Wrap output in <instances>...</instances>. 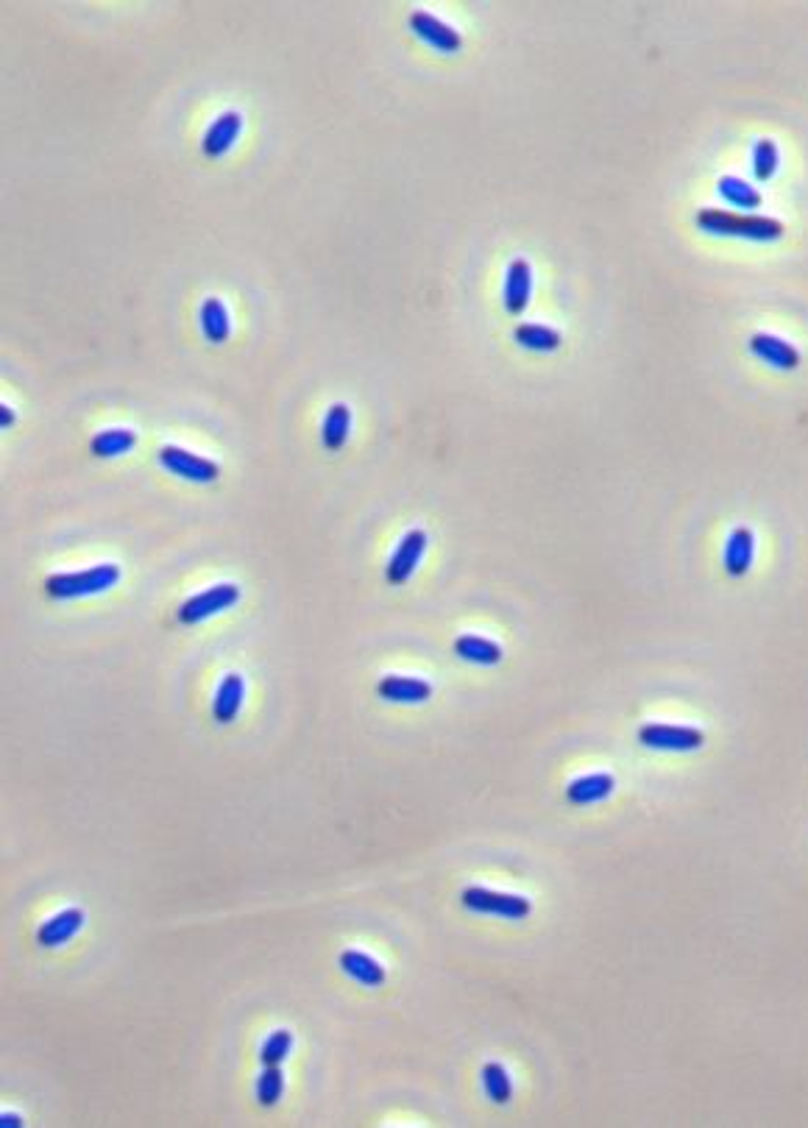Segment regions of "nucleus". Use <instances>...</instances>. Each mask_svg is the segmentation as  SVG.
Here are the masks:
<instances>
[{"instance_id": "nucleus-1", "label": "nucleus", "mask_w": 808, "mask_h": 1128, "mask_svg": "<svg viewBox=\"0 0 808 1128\" xmlns=\"http://www.w3.org/2000/svg\"><path fill=\"white\" fill-rule=\"evenodd\" d=\"M697 226L708 234H722V237H742L753 243H772L781 240L783 223L767 215H739L728 209L705 207L697 212Z\"/></svg>"}, {"instance_id": "nucleus-2", "label": "nucleus", "mask_w": 808, "mask_h": 1128, "mask_svg": "<svg viewBox=\"0 0 808 1128\" xmlns=\"http://www.w3.org/2000/svg\"><path fill=\"white\" fill-rule=\"evenodd\" d=\"M120 583V566L115 563H98L84 571H65L45 580V591L53 599H81L104 594Z\"/></svg>"}, {"instance_id": "nucleus-3", "label": "nucleus", "mask_w": 808, "mask_h": 1128, "mask_svg": "<svg viewBox=\"0 0 808 1128\" xmlns=\"http://www.w3.org/2000/svg\"><path fill=\"white\" fill-rule=\"evenodd\" d=\"M463 906L474 914H491V917H505V920H524L530 917V900L519 895H505L483 886H471L463 892Z\"/></svg>"}, {"instance_id": "nucleus-4", "label": "nucleus", "mask_w": 808, "mask_h": 1128, "mask_svg": "<svg viewBox=\"0 0 808 1128\" xmlns=\"http://www.w3.org/2000/svg\"><path fill=\"white\" fill-rule=\"evenodd\" d=\"M639 741L650 750L664 752H691L703 747V730L689 725H666V722H650L639 730Z\"/></svg>"}, {"instance_id": "nucleus-5", "label": "nucleus", "mask_w": 808, "mask_h": 1128, "mask_svg": "<svg viewBox=\"0 0 808 1128\" xmlns=\"http://www.w3.org/2000/svg\"><path fill=\"white\" fill-rule=\"evenodd\" d=\"M159 463H162V468H168L173 477H182L187 482L207 485V482H215L221 477V468H218L215 460L201 457L196 452H187L182 446H162L159 449Z\"/></svg>"}, {"instance_id": "nucleus-6", "label": "nucleus", "mask_w": 808, "mask_h": 1128, "mask_svg": "<svg viewBox=\"0 0 808 1128\" xmlns=\"http://www.w3.org/2000/svg\"><path fill=\"white\" fill-rule=\"evenodd\" d=\"M237 599H240V588L235 583H218L201 591L196 597H190L179 608V622L182 624H198L209 619V616H218L223 610L235 608Z\"/></svg>"}, {"instance_id": "nucleus-7", "label": "nucleus", "mask_w": 808, "mask_h": 1128, "mask_svg": "<svg viewBox=\"0 0 808 1128\" xmlns=\"http://www.w3.org/2000/svg\"><path fill=\"white\" fill-rule=\"evenodd\" d=\"M427 544H430V538H427V532H424V530L407 532L402 541H399V546H396V552L391 555V563H388V569H385V574H388V583H391V585L407 583V580L413 577V571L418 569L421 558H424V552H427Z\"/></svg>"}, {"instance_id": "nucleus-8", "label": "nucleus", "mask_w": 808, "mask_h": 1128, "mask_svg": "<svg viewBox=\"0 0 808 1128\" xmlns=\"http://www.w3.org/2000/svg\"><path fill=\"white\" fill-rule=\"evenodd\" d=\"M410 28H413V34H416L421 42H427L430 48H435V51L441 53H457L460 51V45H463V39H460V34H457L455 28L446 26L441 17H435V14L430 12L410 14Z\"/></svg>"}, {"instance_id": "nucleus-9", "label": "nucleus", "mask_w": 808, "mask_h": 1128, "mask_svg": "<svg viewBox=\"0 0 808 1128\" xmlns=\"http://www.w3.org/2000/svg\"><path fill=\"white\" fill-rule=\"evenodd\" d=\"M750 351L756 354L758 360H764L778 371H795L800 365V351L789 343V340L778 338V335H767V332H758L750 340Z\"/></svg>"}, {"instance_id": "nucleus-10", "label": "nucleus", "mask_w": 808, "mask_h": 1128, "mask_svg": "<svg viewBox=\"0 0 808 1128\" xmlns=\"http://www.w3.org/2000/svg\"><path fill=\"white\" fill-rule=\"evenodd\" d=\"M533 296V265L527 260H513L505 276V310L522 315Z\"/></svg>"}, {"instance_id": "nucleus-11", "label": "nucleus", "mask_w": 808, "mask_h": 1128, "mask_svg": "<svg viewBox=\"0 0 808 1128\" xmlns=\"http://www.w3.org/2000/svg\"><path fill=\"white\" fill-rule=\"evenodd\" d=\"M240 131H243V115L235 112V109L223 112V115H218V120L209 126L207 134H204L201 151H204L209 159H218V156L226 154V151L237 143Z\"/></svg>"}, {"instance_id": "nucleus-12", "label": "nucleus", "mask_w": 808, "mask_h": 1128, "mask_svg": "<svg viewBox=\"0 0 808 1128\" xmlns=\"http://www.w3.org/2000/svg\"><path fill=\"white\" fill-rule=\"evenodd\" d=\"M243 700H246V680L240 675L223 677L221 686L215 691V702H212V716H215V722H221V725L235 722L237 714H240V708H243Z\"/></svg>"}, {"instance_id": "nucleus-13", "label": "nucleus", "mask_w": 808, "mask_h": 1128, "mask_svg": "<svg viewBox=\"0 0 808 1128\" xmlns=\"http://www.w3.org/2000/svg\"><path fill=\"white\" fill-rule=\"evenodd\" d=\"M379 697L391 702H427L432 697V686L421 677H404V675H388L379 680Z\"/></svg>"}, {"instance_id": "nucleus-14", "label": "nucleus", "mask_w": 808, "mask_h": 1128, "mask_svg": "<svg viewBox=\"0 0 808 1128\" xmlns=\"http://www.w3.org/2000/svg\"><path fill=\"white\" fill-rule=\"evenodd\" d=\"M81 925H84V911L81 908H65L48 922H42L37 939H40L42 947H59L79 934Z\"/></svg>"}, {"instance_id": "nucleus-15", "label": "nucleus", "mask_w": 808, "mask_h": 1128, "mask_svg": "<svg viewBox=\"0 0 808 1128\" xmlns=\"http://www.w3.org/2000/svg\"><path fill=\"white\" fill-rule=\"evenodd\" d=\"M753 558H756V535H753V530L739 527V530L730 532L728 544H725V569H728L730 577L747 574L750 566H753Z\"/></svg>"}, {"instance_id": "nucleus-16", "label": "nucleus", "mask_w": 808, "mask_h": 1128, "mask_svg": "<svg viewBox=\"0 0 808 1128\" xmlns=\"http://www.w3.org/2000/svg\"><path fill=\"white\" fill-rule=\"evenodd\" d=\"M616 789V780L608 772H597V775H586V778H577L569 783L566 789V800L572 805H594L608 800Z\"/></svg>"}, {"instance_id": "nucleus-17", "label": "nucleus", "mask_w": 808, "mask_h": 1128, "mask_svg": "<svg viewBox=\"0 0 808 1128\" xmlns=\"http://www.w3.org/2000/svg\"><path fill=\"white\" fill-rule=\"evenodd\" d=\"M340 970L349 975V978H354L357 984L371 986V989L385 984V967L377 959H371L368 953H363V950L340 953Z\"/></svg>"}, {"instance_id": "nucleus-18", "label": "nucleus", "mask_w": 808, "mask_h": 1128, "mask_svg": "<svg viewBox=\"0 0 808 1128\" xmlns=\"http://www.w3.org/2000/svg\"><path fill=\"white\" fill-rule=\"evenodd\" d=\"M352 432V410L346 404H332L324 415L321 424V438H324L326 452H340Z\"/></svg>"}, {"instance_id": "nucleus-19", "label": "nucleus", "mask_w": 808, "mask_h": 1128, "mask_svg": "<svg viewBox=\"0 0 808 1128\" xmlns=\"http://www.w3.org/2000/svg\"><path fill=\"white\" fill-rule=\"evenodd\" d=\"M201 332L209 343H226L232 335V321H229V310L223 307L221 299H207L201 304Z\"/></svg>"}, {"instance_id": "nucleus-20", "label": "nucleus", "mask_w": 808, "mask_h": 1128, "mask_svg": "<svg viewBox=\"0 0 808 1128\" xmlns=\"http://www.w3.org/2000/svg\"><path fill=\"white\" fill-rule=\"evenodd\" d=\"M455 652L463 661L477 663V666H496V663H502V658H505L499 644H494V641H488L483 636H471V633L457 638Z\"/></svg>"}, {"instance_id": "nucleus-21", "label": "nucleus", "mask_w": 808, "mask_h": 1128, "mask_svg": "<svg viewBox=\"0 0 808 1128\" xmlns=\"http://www.w3.org/2000/svg\"><path fill=\"white\" fill-rule=\"evenodd\" d=\"M513 338H516L519 346L530 351H558L563 343L561 332L544 324H519L516 332H513Z\"/></svg>"}, {"instance_id": "nucleus-22", "label": "nucleus", "mask_w": 808, "mask_h": 1128, "mask_svg": "<svg viewBox=\"0 0 808 1128\" xmlns=\"http://www.w3.org/2000/svg\"><path fill=\"white\" fill-rule=\"evenodd\" d=\"M134 446H137V432L131 429H104L90 441L95 457H118V454L131 452Z\"/></svg>"}, {"instance_id": "nucleus-23", "label": "nucleus", "mask_w": 808, "mask_h": 1128, "mask_svg": "<svg viewBox=\"0 0 808 1128\" xmlns=\"http://www.w3.org/2000/svg\"><path fill=\"white\" fill-rule=\"evenodd\" d=\"M717 187H719V195L728 201L730 207L736 209L761 207V193H758L756 187H750L747 182H742V179H736V176H722Z\"/></svg>"}, {"instance_id": "nucleus-24", "label": "nucleus", "mask_w": 808, "mask_h": 1128, "mask_svg": "<svg viewBox=\"0 0 808 1128\" xmlns=\"http://www.w3.org/2000/svg\"><path fill=\"white\" fill-rule=\"evenodd\" d=\"M483 1087L485 1095L494 1103H499V1106L508 1103L510 1095H513V1081H510L508 1070L496 1062H488L483 1067Z\"/></svg>"}, {"instance_id": "nucleus-25", "label": "nucleus", "mask_w": 808, "mask_h": 1128, "mask_svg": "<svg viewBox=\"0 0 808 1128\" xmlns=\"http://www.w3.org/2000/svg\"><path fill=\"white\" fill-rule=\"evenodd\" d=\"M282 1092H285V1076H282V1070H279V1067H265L260 1073V1078H257V1101H260L262 1106H274V1103H279V1098H282Z\"/></svg>"}, {"instance_id": "nucleus-26", "label": "nucleus", "mask_w": 808, "mask_h": 1128, "mask_svg": "<svg viewBox=\"0 0 808 1128\" xmlns=\"http://www.w3.org/2000/svg\"><path fill=\"white\" fill-rule=\"evenodd\" d=\"M778 145L772 140H758L753 148V170H756L758 182H769L778 170Z\"/></svg>"}, {"instance_id": "nucleus-27", "label": "nucleus", "mask_w": 808, "mask_h": 1128, "mask_svg": "<svg viewBox=\"0 0 808 1128\" xmlns=\"http://www.w3.org/2000/svg\"><path fill=\"white\" fill-rule=\"evenodd\" d=\"M290 1048H293V1034L285 1031V1028H279V1031H274L271 1037L265 1039V1045H262V1053H260L262 1064H265V1067H279V1064L287 1059Z\"/></svg>"}, {"instance_id": "nucleus-28", "label": "nucleus", "mask_w": 808, "mask_h": 1128, "mask_svg": "<svg viewBox=\"0 0 808 1128\" xmlns=\"http://www.w3.org/2000/svg\"><path fill=\"white\" fill-rule=\"evenodd\" d=\"M14 424V410L9 404H0V427L9 429Z\"/></svg>"}, {"instance_id": "nucleus-29", "label": "nucleus", "mask_w": 808, "mask_h": 1128, "mask_svg": "<svg viewBox=\"0 0 808 1128\" xmlns=\"http://www.w3.org/2000/svg\"><path fill=\"white\" fill-rule=\"evenodd\" d=\"M0 1126H3V1128L23 1126V1117L12 1115V1112H3V1115H0Z\"/></svg>"}]
</instances>
